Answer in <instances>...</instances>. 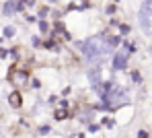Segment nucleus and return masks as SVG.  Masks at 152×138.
<instances>
[{"mask_svg":"<svg viewBox=\"0 0 152 138\" xmlns=\"http://www.w3.org/2000/svg\"><path fill=\"white\" fill-rule=\"evenodd\" d=\"M138 23L146 37H152V0H144L138 12Z\"/></svg>","mask_w":152,"mask_h":138,"instance_id":"f257e3e1","label":"nucleus"},{"mask_svg":"<svg viewBox=\"0 0 152 138\" xmlns=\"http://www.w3.org/2000/svg\"><path fill=\"white\" fill-rule=\"evenodd\" d=\"M8 81L12 87H17V91L19 89H25L29 87V81H31V74H29V70L23 68V66H15V68H10V72H8Z\"/></svg>","mask_w":152,"mask_h":138,"instance_id":"f03ea898","label":"nucleus"},{"mask_svg":"<svg viewBox=\"0 0 152 138\" xmlns=\"http://www.w3.org/2000/svg\"><path fill=\"white\" fill-rule=\"evenodd\" d=\"M127 62H129V54H127L124 48H119L115 54L111 56V70H113L115 74L124 72V70L127 68Z\"/></svg>","mask_w":152,"mask_h":138,"instance_id":"7ed1b4c3","label":"nucleus"},{"mask_svg":"<svg viewBox=\"0 0 152 138\" xmlns=\"http://www.w3.org/2000/svg\"><path fill=\"white\" fill-rule=\"evenodd\" d=\"M84 74H86L88 84L93 87V91H95V89H97V87L105 81V79H103V64H93V66H88Z\"/></svg>","mask_w":152,"mask_h":138,"instance_id":"20e7f679","label":"nucleus"},{"mask_svg":"<svg viewBox=\"0 0 152 138\" xmlns=\"http://www.w3.org/2000/svg\"><path fill=\"white\" fill-rule=\"evenodd\" d=\"M134 115H136V111H134V105L119 107V109L115 111V122H117V126H126V124H129V122L134 120Z\"/></svg>","mask_w":152,"mask_h":138,"instance_id":"39448f33","label":"nucleus"},{"mask_svg":"<svg viewBox=\"0 0 152 138\" xmlns=\"http://www.w3.org/2000/svg\"><path fill=\"white\" fill-rule=\"evenodd\" d=\"M8 105H10L12 109H21V105H23V95H21V91H12V93L8 95Z\"/></svg>","mask_w":152,"mask_h":138,"instance_id":"423d86ee","label":"nucleus"},{"mask_svg":"<svg viewBox=\"0 0 152 138\" xmlns=\"http://www.w3.org/2000/svg\"><path fill=\"white\" fill-rule=\"evenodd\" d=\"M68 117H74V113L68 111V109H60V107L53 109V120H56V122H66Z\"/></svg>","mask_w":152,"mask_h":138,"instance_id":"0eeeda50","label":"nucleus"},{"mask_svg":"<svg viewBox=\"0 0 152 138\" xmlns=\"http://www.w3.org/2000/svg\"><path fill=\"white\" fill-rule=\"evenodd\" d=\"M129 83L134 84V87H142L144 84V76H142V72L140 70H129Z\"/></svg>","mask_w":152,"mask_h":138,"instance_id":"6e6552de","label":"nucleus"},{"mask_svg":"<svg viewBox=\"0 0 152 138\" xmlns=\"http://www.w3.org/2000/svg\"><path fill=\"white\" fill-rule=\"evenodd\" d=\"M99 122H101V126H105L107 130H113V128L117 126V122H115V117H111V115H103V117L99 120Z\"/></svg>","mask_w":152,"mask_h":138,"instance_id":"1a4fd4ad","label":"nucleus"},{"mask_svg":"<svg viewBox=\"0 0 152 138\" xmlns=\"http://www.w3.org/2000/svg\"><path fill=\"white\" fill-rule=\"evenodd\" d=\"M121 48H124V50H126L127 54L132 56V54H136V52H138V43H136V41H129V39H124V43H121Z\"/></svg>","mask_w":152,"mask_h":138,"instance_id":"9d476101","label":"nucleus"},{"mask_svg":"<svg viewBox=\"0 0 152 138\" xmlns=\"http://www.w3.org/2000/svg\"><path fill=\"white\" fill-rule=\"evenodd\" d=\"M15 35H17V27L15 25H6L2 29V39H12Z\"/></svg>","mask_w":152,"mask_h":138,"instance_id":"9b49d317","label":"nucleus"},{"mask_svg":"<svg viewBox=\"0 0 152 138\" xmlns=\"http://www.w3.org/2000/svg\"><path fill=\"white\" fill-rule=\"evenodd\" d=\"M37 27H39V33L41 35H50L51 33V21H39Z\"/></svg>","mask_w":152,"mask_h":138,"instance_id":"f8f14e48","label":"nucleus"},{"mask_svg":"<svg viewBox=\"0 0 152 138\" xmlns=\"http://www.w3.org/2000/svg\"><path fill=\"white\" fill-rule=\"evenodd\" d=\"M29 89H33V91H41V89H43L41 79H39V76H31V81H29Z\"/></svg>","mask_w":152,"mask_h":138,"instance_id":"ddd939ff","label":"nucleus"},{"mask_svg":"<svg viewBox=\"0 0 152 138\" xmlns=\"http://www.w3.org/2000/svg\"><path fill=\"white\" fill-rule=\"evenodd\" d=\"M117 33H119V35H121L124 39H126L127 35L132 33V25H127V23H121V25L117 27Z\"/></svg>","mask_w":152,"mask_h":138,"instance_id":"4468645a","label":"nucleus"},{"mask_svg":"<svg viewBox=\"0 0 152 138\" xmlns=\"http://www.w3.org/2000/svg\"><path fill=\"white\" fill-rule=\"evenodd\" d=\"M37 134H39V136H50L51 134V126L50 124H41V126L37 128Z\"/></svg>","mask_w":152,"mask_h":138,"instance_id":"2eb2a0df","label":"nucleus"},{"mask_svg":"<svg viewBox=\"0 0 152 138\" xmlns=\"http://www.w3.org/2000/svg\"><path fill=\"white\" fill-rule=\"evenodd\" d=\"M101 122H93V124H91V126H86V132H88V134H97V132H101Z\"/></svg>","mask_w":152,"mask_h":138,"instance_id":"dca6fc26","label":"nucleus"},{"mask_svg":"<svg viewBox=\"0 0 152 138\" xmlns=\"http://www.w3.org/2000/svg\"><path fill=\"white\" fill-rule=\"evenodd\" d=\"M58 107H60V109H68V111H72V101H70V99H64V97H62V99H60V103H58Z\"/></svg>","mask_w":152,"mask_h":138,"instance_id":"f3484780","label":"nucleus"},{"mask_svg":"<svg viewBox=\"0 0 152 138\" xmlns=\"http://www.w3.org/2000/svg\"><path fill=\"white\" fill-rule=\"evenodd\" d=\"M105 12H107L109 17H115V12H117V4H115V2H109V4L105 6Z\"/></svg>","mask_w":152,"mask_h":138,"instance_id":"a211bd4d","label":"nucleus"},{"mask_svg":"<svg viewBox=\"0 0 152 138\" xmlns=\"http://www.w3.org/2000/svg\"><path fill=\"white\" fill-rule=\"evenodd\" d=\"M31 46H33V48H43V39H41L39 35H33V37H31Z\"/></svg>","mask_w":152,"mask_h":138,"instance_id":"6ab92c4d","label":"nucleus"},{"mask_svg":"<svg viewBox=\"0 0 152 138\" xmlns=\"http://www.w3.org/2000/svg\"><path fill=\"white\" fill-rule=\"evenodd\" d=\"M58 103H60V101H58V95H50V97H48V105H50V107H56Z\"/></svg>","mask_w":152,"mask_h":138,"instance_id":"aec40b11","label":"nucleus"},{"mask_svg":"<svg viewBox=\"0 0 152 138\" xmlns=\"http://www.w3.org/2000/svg\"><path fill=\"white\" fill-rule=\"evenodd\" d=\"M70 95H72V87L68 84V87H64V89H62V97L66 99V97H70Z\"/></svg>","mask_w":152,"mask_h":138,"instance_id":"412c9836","label":"nucleus"},{"mask_svg":"<svg viewBox=\"0 0 152 138\" xmlns=\"http://www.w3.org/2000/svg\"><path fill=\"white\" fill-rule=\"evenodd\" d=\"M23 4H25V8H35L37 6V0H23Z\"/></svg>","mask_w":152,"mask_h":138,"instance_id":"4be33fe9","label":"nucleus"},{"mask_svg":"<svg viewBox=\"0 0 152 138\" xmlns=\"http://www.w3.org/2000/svg\"><path fill=\"white\" fill-rule=\"evenodd\" d=\"M48 6H51V8H58V6H60V0H48Z\"/></svg>","mask_w":152,"mask_h":138,"instance_id":"5701e85b","label":"nucleus"},{"mask_svg":"<svg viewBox=\"0 0 152 138\" xmlns=\"http://www.w3.org/2000/svg\"><path fill=\"white\" fill-rule=\"evenodd\" d=\"M76 138H86V132H78V134H76Z\"/></svg>","mask_w":152,"mask_h":138,"instance_id":"b1692460","label":"nucleus"},{"mask_svg":"<svg viewBox=\"0 0 152 138\" xmlns=\"http://www.w3.org/2000/svg\"><path fill=\"white\" fill-rule=\"evenodd\" d=\"M66 138H76V134H68V136H66Z\"/></svg>","mask_w":152,"mask_h":138,"instance_id":"393cba45","label":"nucleus"},{"mask_svg":"<svg viewBox=\"0 0 152 138\" xmlns=\"http://www.w3.org/2000/svg\"><path fill=\"white\" fill-rule=\"evenodd\" d=\"M111 2H115V4H119V0H111Z\"/></svg>","mask_w":152,"mask_h":138,"instance_id":"a878e982","label":"nucleus"}]
</instances>
